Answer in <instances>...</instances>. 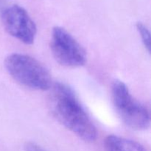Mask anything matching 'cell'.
Listing matches in <instances>:
<instances>
[{
  "label": "cell",
  "mask_w": 151,
  "mask_h": 151,
  "mask_svg": "<svg viewBox=\"0 0 151 151\" xmlns=\"http://www.w3.org/2000/svg\"><path fill=\"white\" fill-rule=\"evenodd\" d=\"M50 49L56 61L66 67H80L86 63V50L81 44L61 27L52 28Z\"/></svg>",
  "instance_id": "277c9868"
},
{
  "label": "cell",
  "mask_w": 151,
  "mask_h": 151,
  "mask_svg": "<svg viewBox=\"0 0 151 151\" xmlns=\"http://www.w3.org/2000/svg\"><path fill=\"white\" fill-rule=\"evenodd\" d=\"M1 19L9 35L27 45L33 44L37 27L24 8L18 4L5 7L1 12Z\"/></svg>",
  "instance_id": "5b68a950"
},
{
  "label": "cell",
  "mask_w": 151,
  "mask_h": 151,
  "mask_svg": "<svg viewBox=\"0 0 151 151\" xmlns=\"http://www.w3.org/2000/svg\"><path fill=\"white\" fill-rule=\"evenodd\" d=\"M111 97L118 115L127 126L137 131H143L149 128L150 111L133 97L123 81L116 80L113 83Z\"/></svg>",
  "instance_id": "3957f363"
},
{
  "label": "cell",
  "mask_w": 151,
  "mask_h": 151,
  "mask_svg": "<svg viewBox=\"0 0 151 151\" xmlns=\"http://www.w3.org/2000/svg\"><path fill=\"white\" fill-rule=\"evenodd\" d=\"M50 89V108L54 117L83 141H95L97 128L74 90L60 82L53 83Z\"/></svg>",
  "instance_id": "6da1fadb"
},
{
  "label": "cell",
  "mask_w": 151,
  "mask_h": 151,
  "mask_svg": "<svg viewBox=\"0 0 151 151\" xmlns=\"http://www.w3.org/2000/svg\"><path fill=\"white\" fill-rule=\"evenodd\" d=\"M106 151H147L139 142L116 135H109L104 140Z\"/></svg>",
  "instance_id": "8992f818"
},
{
  "label": "cell",
  "mask_w": 151,
  "mask_h": 151,
  "mask_svg": "<svg viewBox=\"0 0 151 151\" xmlns=\"http://www.w3.org/2000/svg\"><path fill=\"white\" fill-rule=\"evenodd\" d=\"M24 151H47L40 145L34 142H27L24 145Z\"/></svg>",
  "instance_id": "ba28073f"
},
{
  "label": "cell",
  "mask_w": 151,
  "mask_h": 151,
  "mask_svg": "<svg viewBox=\"0 0 151 151\" xmlns=\"http://www.w3.org/2000/svg\"><path fill=\"white\" fill-rule=\"evenodd\" d=\"M4 66L10 76L27 88L47 91L52 86L51 75L48 69L30 56L13 53L6 58Z\"/></svg>",
  "instance_id": "7a4b0ae2"
},
{
  "label": "cell",
  "mask_w": 151,
  "mask_h": 151,
  "mask_svg": "<svg viewBox=\"0 0 151 151\" xmlns=\"http://www.w3.org/2000/svg\"><path fill=\"white\" fill-rule=\"evenodd\" d=\"M7 0H0V12L2 11L5 8V4Z\"/></svg>",
  "instance_id": "9c48e42d"
},
{
  "label": "cell",
  "mask_w": 151,
  "mask_h": 151,
  "mask_svg": "<svg viewBox=\"0 0 151 151\" xmlns=\"http://www.w3.org/2000/svg\"><path fill=\"white\" fill-rule=\"evenodd\" d=\"M137 29L141 38L142 42L144 45L145 48L147 50L148 53H150L151 50V36L150 32L146 25L142 22H138L137 24Z\"/></svg>",
  "instance_id": "52a82bcc"
}]
</instances>
